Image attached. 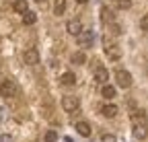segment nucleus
I'll return each instance as SVG.
<instances>
[{"instance_id": "4468645a", "label": "nucleus", "mask_w": 148, "mask_h": 142, "mask_svg": "<svg viewBox=\"0 0 148 142\" xmlns=\"http://www.w3.org/2000/svg\"><path fill=\"white\" fill-rule=\"evenodd\" d=\"M60 82L66 84V86H72V84H76V76H74L72 72H64V74L60 76Z\"/></svg>"}, {"instance_id": "f03ea898", "label": "nucleus", "mask_w": 148, "mask_h": 142, "mask_svg": "<svg viewBox=\"0 0 148 142\" xmlns=\"http://www.w3.org/2000/svg\"><path fill=\"white\" fill-rule=\"evenodd\" d=\"M92 39H95V33L88 31V29H82V31L76 35L78 47H90V45H92Z\"/></svg>"}, {"instance_id": "1a4fd4ad", "label": "nucleus", "mask_w": 148, "mask_h": 142, "mask_svg": "<svg viewBox=\"0 0 148 142\" xmlns=\"http://www.w3.org/2000/svg\"><path fill=\"white\" fill-rule=\"evenodd\" d=\"M101 21H103L105 25H111V23L115 21V16H113V12H111L109 6H103V8H101Z\"/></svg>"}, {"instance_id": "0eeeda50", "label": "nucleus", "mask_w": 148, "mask_h": 142, "mask_svg": "<svg viewBox=\"0 0 148 142\" xmlns=\"http://www.w3.org/2000/svg\"><path fill=\"white\" fill-rule=\"evenodd\" d=\"M66 31H68L70 35H78V33L82 31V23H80L78 19H72V21L66 23Z\"/></svg>"}, {"instance_id": "b1692460", "label": "nucleus", "mask_w": 148, "mask_h": 142, "mask_svg": "<svg viewBox=\"0 0 148 142\" xmlns=\"http://www.w3.org/2000/svg\"><path fill=\"white\" fill-rule=\"evenodd\" d=\"M140 29L142 31H148V14H144L142 19H140Z\"/></svg>"}, {"instance_id": "412c9836", "label": "nucleus", "mask_w": 148, "mask_h": 142, "mask_svg": "<svg viewBox=\"0 0 148 142\" xmlns=\"http://www.w3.org/2000/svg\"><path fill=\"white\" fill-rule=\"evenodd\" d=\"M130 6H132V0H117V8L119 10H127Z\"/></svg>"}, {"instance_id": "a878e982", "label": "nucleus", "mask_w": 148, "mask_h": 142, "mask_svg": "<svg viewBox=\"0 0 148 142\" xmlns=\"http://www.w3.org/2000/svg\"><path fill=\"white\" fill-rule=\"evenodd\" d=\"M76 4H86V0H76Z\"/></svg>"}, {"instance_id": "bb28decb", "label": "nucleus", "mask_w": 148, "mask_h": 142, "mask_svg": "<svg viewBox=\"0 0 148 142\" xmlns=\"http://www.w3.org/2000/svg\"><path fill=\"white\" fill-rule=\"evenodd\" d=\"M35 2H39V4H41V2H45V0H35Z\"/></svg>"}, {"instance_id": "f257e3e1", "label": "nucleus", "mask_w": 148, "mask_h": 142, "mask_svg": "<svg viewBox=\"0 0 148 142\" xmlns=\"http://www.w3.org/2000/svg\"><path fill=\"white\" fill-rule=\"evenodd\" d=\"M16 95V84H14V80H2L0 82V97H4V99H10V97H14Z\"/></svg>"}, {"instance_id": "9b49d317", "label": "nucleus", "mask_w": 148, "mask_h": 142, "mask_svg": "<svg viewBox=\"0 0 148 142\" xmlns=\"http://www.w3.org/2000/svg\"><path fill=\"white\" fill-rule=\"evenodd\" d=\"M12 8H14V12H18V14H25V12L29 10V4H27V0H14Z\"/></svg>"}, {"instance_id": "dca6fc26", "label": "nucleus", "mask_w": 148, "mask_h": 142, "mask_svg": "<svg viewBox=\"0 0 148 142\" xmlns=\"http://www.w3.org/2000/svg\"><path fill=\"white\" fill-rule=\"evenodd\" d=\"M101 95H103L105 99H113V97H115V86H111V84H103Z\"/></svg>"}, {"instance_id": "423d86ee", "label": "nucleus", "mask_w": 148, "mask_h": 142, "mask_svg": "<svg viewBox=\"0 0 148 142\" xmlns=\"http://www.w3.org/2000/svg\"><path fill=\"white\" fill-rule=\"evenodd\" d=\"M105 54H107V58H109V60L117 62V60L121 58V49H119L117 45H107V43H105Z\"/></svg>"}, {"instance_id": "a211bd4d", "label": "nucleus", "mask_w": 148, "mask_h": 142, "mask_svg": "<svg viewBox=\"0 0 148 142\" xmlns=\"http://www.w3.org/2000/svg\"><path fill=\"white\" fill-rule=\"evenodd\" d=\"M35 21H37V14H35V12L27 10V12L23 14V23H25V25H33Z\"/></svg>"}, {"instance_id": "ddd939ff", "label": "nucleus", "mask_w": 148, "mask_h": 142, "mask_svg": "<svg viewBox=\"0 0 148 142\" xmlns=\"http://www.w3.org/2000/svg\"><path fill=\"white\" fill-rule=\"evenodd\" d=\"M107 78H109V72H107V70H105V68H97V72H95V82L105 84Z\"/></svg>"}, {"instance_id": "7ed1b4c3", "label": "nucleus", "mask_w": 148, "mask_h": 142, "mask_svg": "<svg viewBox=\"0 0 148 142\" xmlns=\"http://www.w3.org/2000/svg\"><path fill=\"white\" fill-rule=\"evenodd\" d=\"M78 97H74V95H66V97H62V109L64 111H68V113H72V111H76L78 109Z\"/></svg>"}, {"instance_id": "2eb2a0df", "label": "nucleus", "mask_w": 148, "mask_h": 142, "mask_svg": "<svg viewBox=\"0 0 148 142\" xmlns=\"http://www.w3.org/2000/svg\"><path fill=\"white\" fill-rule=\"evenodd\" d=\"M70 62H72L74 66H82V64L86 62V56L82 54V51H76V54H72V56H70Z\"/></svg>"}, {"instance_id": "9d476101", "label": "nucleus", "mask_w": 148, "mask_h": 142, "mask_svg": "<svg viewBox=\"0 0 148 142\" xmlns=\"http://www.w3.org/2000/svg\"><path fill=\"white\" fill-rule=\"evenodd\" d=\"M101 113H103L105 117H115V115H117V105H113V103H109V105H103Z\"/></svg>"}, {"instance_id": "20e7f679", "label": "nucleus", "mask_w": 148, "mask_h": 142, "mask_svg": "<svg viewBox=\"0 0 148 142\" xmlns=\"http://www.w3.org/2000/svg\"><path fill=\"white\" fill-rule=\"evenodd\" d=\"M115 80H117V86L121 88H130L132 86V74L127 70H117L115 72Z\"/></svg>"}, {"instance_id": "f3484780", "label": "nucleus", "mask_w": 148, "mask_h": 142, "mask_svg": "<svg viewBox=\"0 0 148 142\" xmlns=\"http://www.w3.org/2000/svg\"><path fill=\"white\" fill-rule=\"evenodd\" d=\"M66 10V0H56V4H53V14L56 16H62Z\"/></svg>"}, {"instance_id": "39448f33", "label": "nucleus", "mask_w": 148, "mask_h": 142, "mask_svg": "<svg viewBox=\"0 0 148 142\" xmlns=\"http://www.w3.org/2000/svg\"><path fill=\"white\" fill-rule=\"evenodd\" d=\"M23 62L27 66H35V64H39V51H37L35 47H29L25 54H23Z\"/></svg>"}, {"instance_id": "f8f14e48", "label": "nucleus", "mask_w": 148, "mask_h": 142, "mask_svg": "<svg viewBox=\"0 0 148 142\" xmlns=\"http://www.w3.org/2000/svg\"><path fill=\"white\" fill-rule=\"evenodd\" d=\"M76 132H78L80 136L88 138V136H90V126H88L86 121H76Z\"/></svg>"}, {"instance_id": "6ab92c4d", "label": "nucleus", "mask_w": 148, "mask_h": 142, "mask_svg": "<svg viewBox=\"0 0 148 142\" xmlns=\"http://www.w3.org/2000/svg\"><path fill=\"white\" fill-rule=\"evenodd\" d=\"M43 140L45 142H56V140H58V132H56V130H47L45 136H43Z\"/></svg>"}, {"instance_id": "6e6552de", "label": "nucleus", "mask_w": 148, "mask_h": 142, "mask_svg": "<svg viewBox=\"0 0 148 142\" xmlns=\"http://www.w3.org/2000/svg\"><path fill=\"white\" fill-rule=\"evenodd\" d=\"M134 136H136L138 140H144V138L148 136V128H146V123H144V121L134 123Z\"/></svg>"}, {"instance_id": "aec40b11", "label": "nucleus", "mask_w": 148, "mask_h": 142, "mask_svg": "<svg viewBox=\"0 0 148 142\" xmlns=\"http://www.w3.org/2000/svg\"><path fill=\"white\" fill-rule=\"evenodd\" d=\"M132 121H134V123L146 121V111H136V113H132Z\"/></svg>"}, {"instance_id": "393cba45", "label": "nucleus", "mask_w": 148, "mask_h": 142, "mask_svg": "<svg viewBox=\"0 0 148 142\" xmlns=\"http://www.w3.org/2000/svg\"><path fill=\"white\" fill-rule=\"evenodd\" d=\"M0 142H12V136H8V134H2V136H0Z\"/></svg>"}, {"instance_id": "5701e85b", "label": "nucleus", "mask_w": 148, "mask_h": 142, "mask_svg": "<svg viewBox=\"0 0 148 142\" xmlns=\"http://www.w3.org/2000/svg\"><path fill=\"white\" fill-rule=\"evenodd\" d=\"M101 142H117V138L113 134H103L101 136Z\"/></svg>"}, {"instance_id": "4be33fe9", "label": "nucleus", "mask_w": 148, "mask_h": 142, "mask_svg": "<svg viewBox=\"0 0 148 142\" xmlns=\"http://www.w3.org/2000/svg\"><path fill=\"white\" fill-rule=\"evenodd\" d=\"M109 31H111V33H113V35H121V27H119V25H117L115 21H113V23H111V25H109Z\"/></svg>"}]
</instances>
